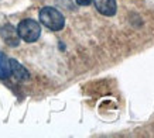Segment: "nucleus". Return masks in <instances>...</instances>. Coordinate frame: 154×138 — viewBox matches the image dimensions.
<instances>
[{
	"label": "nucleus",
	"instance_id": "1",
	"mask_svg": "<svg viewBox=\"0 0 154 138\" xmlns=\"http://www.w3.org/2000/svg\"><path fill=\"white\" fill-rule=\"evenodd\" d=\"M40 23L51 31H61L65 27V17L55 7H42L40 10Z\"/></svg>",
	"mask_w": 154,
	"mask_h": 138
},
{
	"label": "nucleus",
	"instance_id": "2",
	"mask_svg": "<svg viewBox=\"0 0 154 138\" xmlns=\"http://www.w3.org/2000/svg\"><path fill=\"white\" fill-rule=\"evenodd\" d=\"M17 32L24 42H35L41 35V26L33 19H24L17 26Z\"/></svg>",
	"mask_w": 154,
	"mask_h": 138
},
{
	"label": "nucleus",
	"instance_id": "3",
	"mask_svg": "<svg viewBox=\"0 0 154 138\" xmlns=\"http://www.w3.org/2000/svg\"><path fill=\"white\" fill-rule=\"evenodd\" d=\"M0 35L5 40V42L9 46L14 48V46H19L20 44V37L19 32H17V28H14L11 24H5L3 27L0 28Z\"/></svg>",
	"mask_w": 154,
	"mask_h": 138
},
{
	"label": "nucleus",
	"instance_id": "4",
	"mask_svg": "<svg viewBox=\"0 0 154 138\" xmlns=\"http://www.w3.org/2000/svg\"><path fill=\"white\" fill-rule=\"evenodd\" d=\"M95 7L100 14L106 16V17H112L117 11L116 0H92Z\"/></svg>",
	"mask_w": 154,
	"mask_h": 138
},
{
	"label": "nucleus",
	"instance_id": "5",
	"mask_svg": "<svg viewBox=\"0 0 154 138\" xmlns=\"http://www.w3.org/2000/svg\"><path fill=\"white\" fill-rule=\"evenodd\" d=\"M10 61V74L14 76L16 80H19V82H26L30 79V74H28V70L24 68L23 65L20 64L17 59H9Z\"/></svg>",
	"mask_w": 154,
	"mask_h": 138
},
{
	"label": "nucleus",
	"instance_id": "6",
	"mask_svg": "<svg viewBox=\"0 0 154 138\" xmlns=\"http://www.w3.org/2000/svg\"><path fill=\"white\" fill-rule=\"evenodd\" d=\"M10 75V61L6 54L0 51V79H7Z\"/></svg>",
	"mask_w": 154,
	"mask_h": 138
},
{
	"label": "nucleus",
	"instance_id": "7",
	"mask_svg": "<svg viewBox=\"0 0 154 138\" xmlns=\"http://www.w3.org/2000/svg\"><path fill=\"white\" fill-rule=\"evenodd\" d=\"M78 6H89L92 3V0H75Z\"/></svg>",
	"mask_w": 154,
	"mask_h": 138
}]
</instances>
